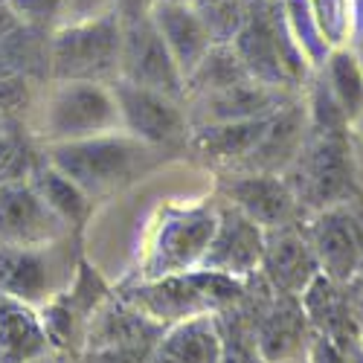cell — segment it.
Here are the masks:
<instances>
[{
  "label": "cell",
  "mask_w": 363,
  "mask_h": 363,
  "mask_svg": "<svg viewBox=\"0 0 363 363\" xmlns=\"http://www.w3.org/2000/svg\"><path fill=\"white\" fill-rule=\"evenodd\" d=\"M317 29L328 50L349 47L352 41V21H354V0H308Z\"/></svg>",
  "instance_id": "cell-30"
},
{
  "label": "cell",
  "mask_w": 363,
  "mask_h": 363,
  "mask_svg": "<svg viewBox=\"0 0 363 363\" xmlns=\"http://www.w3.org/2000/svg\"><path fill=\"white\" fill-rule=\"evenodd\" d=\"M41 155L44 151H38V143L26 134L23 125L4 123L0 125V186L29 180Z\"/></svg>",
  "instance_id": "cell-26"
},
{
  "label": "cell",
  "mask_w": 363,
  "mask_h": 363,
  "mask_svg": "<svg viewBox=\"0 0 363 363\" xmlns=\"http://www.w3.org/2000/svg\"><path fill=\"white\" fill-rule=\"evenodd\" d=\"M299 302L306 308L311 335H320L328 340H360L363 337V320L354 308L346 285H337L320 274L311 282V288L302 294Z\"/></svg>",
  "instance_id": "cell-20"
},
{
  "label": "cell",
  "mask_w": 363,
  "mask_h": 363,
  "mask_svg": "<svg viewBox=\"0 0 363 363\" xmlns=\"http://www.w3.org/2000/svg\"><path fill=\"white\" fill-rule=\"evenodd\" d=\"M23 128L35 143L47 148L58 143L116 134L123 131V123H119V108L111 84L50 82L44 87V96L33 99Z\"/></svg>",
  "instance_id": "cell-1"
},
{
  "label": "cell",
  "mask_w": 363,
  "mask_h": 363,
  "mask_svg": "<svg viewBox=\"0 0 363 363\" xmlns=\"http://www.w3.org/2000/svg\"><path fill=\"white\" fill-rule=\"evenodd\" d=\"M221 325L218 317H195L169 325L145 363H218Z\"/></svg>",
  "instance_id": "cell-21"
},
{
  "label": "cell",
  "mask_w": 363,
  "mask_h": 363,
  "mask_svg": "<svg viewBox=\"0 0 363 363\" xmlns=\"http://www.w3.org/2000/svg\"><path fill=\"white\" fill-rule=\"evenodd\" d=\"M349 47L363 58V0H354V21H352V41Z\"/></svg>",
  "instance_id": "cell-36"
},
{
  "label": "cell",
  "mask_w": 363,
  "mask_h": 363,
  "mask_svg": "<svg viewBox=\"0 0 363 363\" xmlns=\"http://www.w3.org/2000/svg\"><path fill=\"white\" fill-rule=\"evenodd\" d=\"M151 6H155V0H113V9H116V15H119L123 23L148 15Z\"/></svg>",
  "instance_id": "cell-34"
},
{
  "label": "cell",
  "mask_w": 363,
  "mask_h": 363,
  "mask_svg": "<svg viewBox=\"0 0 363 363\" xmlns=\"http://www.w3.org/2000/svg\"><path fill=\"white\" fill-rule=\"evenodd\" d=\"M157 148L128 137L125 131L102 134L76 143H58L44 148V160L58 169L65 177L94 201L105 192H113L131 180L151 163Z\"/></svg>",
  "instance_id": "cell-3"
},
{
  "label": "cell",
  "mask_w": 363,
  "mask_h": 363,
  "mask_svg": "<svg viewBox=\"0 0 363 363\" xmlns=\"http://www.w3.org/2000/svg\"><path fill=\"white\" fill-rule=\"evenodd\" d=\"M128 84L148 87L184 102V73L172 58L163 35L148 15L123 23V47H119V76Z\"/></svg>",
  "instance_id": "cell-9"
},
{
  "label": "cell",
  "mask_w": 363,
  "mask_h": 363,
  "mask_svg": "<svg viewBox=\"0 0 363 363\" xmlns=\"http://www.w3.org/2000/svg\"><path fill=\"white\" fill-rule=\"evenodd\" d=\"M192 6L206 26L209 41L218 47V44H233L238 29L247 21L250 0H195Z\"/></svg>",
  "instance_id": "cell-27"
},
{
  "label": "cell",
  "mask_w": 363,
  "mask_h": 363,
  "mask_svg": "<svg viewBox=\"0 0 363 363\" xmlns=\"http://www.w3.org/2000/svg\"><path fill=\"white\" fill-rule=\"evenodd\" d=\"M111 296L113 294L108 291L102 277L82 262L70 285L38 311L52 352L76 360L84 352V337H87L90 320H94V314Z\"/></svg>",
  "instance_id": "cell-7"
},
{
  "label": "cell",
  "mask_w": 363,
  "mask_h": 363,
  "mask_svg": "<svg viewBox=\"0 0 363 363\" xmlns=\"http://www.w3.org/2000/svg\"><path fill=\"white\" fill-rule=\"evenodd\" d=\"M262 253L264 230L221 201L216 233L198 262V270H209V274H218L235 282H250L259 274Z\"/></svg>",
  "instance_id": "cell-12"
},
{
  "label": "cell",
  "mask_w": 363,
  "mask_h": 363,
  "mask_svg": "<svg viewBox=\"0 0 363 363\" xmlns=\"http://www.w3.org/2000/svg\"><path fill=\"white\" fill-rule=\"evenodd\" d=\"M323 79L328 82L340 111L346 113L349 125L363 116V62L352 47L331 50L325 65L320 67Z\"/></svg>",
  "instance_id": "cell-25"
},
{
  "label": "cell",
  "mask_w": 363,
  "mask_h": 363,
  "mask_svg": "<svg viewBox=\"0 0 363 363\" xmlns=\"http://www.w3.org/2000/svg\"><path fill=\"white\" fill-rule=\"evenodd\" d=\"M148 18L155 21L157 33L163 35L172 58L177 62L186 82V76L203 62V55L216 47L209 41L203 21L198 18L192 4H177V0H155V6L148 9Z\"/></svg>",
  "instance_id": "cell-19"
},
{
  "label": "cell",
  "mask_w": 363,
  "mask_h": 363,
  "mask_svg": "<svg viewBox=\"0 0 363 363\" xmlns=\"http://www.w3.org/2000/svg\"><path fill=\"white\" fill-rule=\"evenodd\" d=\"M241 82H250L245 65L238 62V55L230 44H218V47L209 50L203 55V62L186 76L184 102L206 96V94H218V90H227V87L241 84Z\"/></svg>",
  "instance_id": "cell-24"
},
{
  "label": "cell",
  "mask_w": 363,
  "mask_h": 363,
  "mask_svg": "<svg viewBox=\"0 0 363 363\" xmlns=\"http://www.w3.org/2000/svg\"><path fill=\"white\" fill-rule=\"evenodd\" d=\"M299 99V94L291 90H277V87H264L259 82H241L233 84L218 94H206L198 99L184 102L186 116H189V128L198 125H221V123H245V119H262V116H274L285 105Z\"/></svg>",
  "instance_id": "cell-15"
},
{
  "label": "cell",
  "mask_w": 363,
  "mask_h": 363,
  "mask_svg": "<svg viewBox=\"0 0 363 363\" xmlns=\"http://www.w3.org/2000/svg\"><path fill=\"white\" fill-rule=\"evenodd\" d=\"M357 203L320 209L299 224L320 262V274L337 285H349L363 264V209Z\"/></svg>",
  "instance_id": "cell-6"
},
{
  "label": "cell",
  "mask_w": 363,
  "mask_h": 363,
  "mask_svg": "<svg viewBox=\"0 0 363 363\" xmlns=\"http://www.w3.org/2000/svg\"><path fill=\"white\" fill-rule=\"evenodd\" d=\"M177 4H195V0H177Z\"/></svg>",
  "instance_id": "cell-40"
},
{
  "label": "cell",
  "mask_w": 363,
  "mask_h": 363,
  "mask_svg": "<svg viewBox=\"0 0 363 363\" xmlns=\"http://www.w3.org/2000/svg\"><path fill=\"white\" fill-rule=\"evenodd\" d=\"M166 325L143 317L131 306H125L119 296H111L105 306L94 314L87 325L84 337V352L87 349H137V352H151Z\"/></svg>",
  "instance_id": "cell-18"
},
{
  "label": "cell",
  "mask_w": 363,
  "mask_h": 363,
  "mask_svg": "<svg viewBox=\"0 0 363 363\" xmlns=\"http://www.w3.org/2000/svg\"><path fill=\"white\" fill-rule=\"evenodd\" d=\"M62 241L47 247H0V294L35 311L55 299L70 285V277H62Z\"/></svg>",
  "instance_id": "cell-11"
},
{
  "label": "cell",
  "mask_w": 363,
  "mask_h": 363,
  "mask_svg": "<svg viewBox=\"0 0 363 363\" xmlns=\"http://www.w3.org/2000/svg\"><path fill=\"white\" fill-rule=\"evenodd\" d=\"M21 26H23V23H21V21H18V15L12 12L9 0H0V44H4L9 35H15Z\"/></svg>",
  "instance_id": "cell-35"
},
{
  "label": "cell",
  "mask_w": 363,
  "mask_h": 363,
  "mask_svg": "<svg viewBox=\"0 0 363 363\" xmlns=\"http://www.w3.org/2000/svg\"><path fill=\"white\" fill-rule=\"evenodd\" d=\"M259 277L274 288L277 294L302 299L320 277V262L302 235V227H282L274 233H264V253L259 264Z\"/></svg>",
  "instance_id": "cell-16"
},
{
  "label": "cell",
  "mask_w": 363,
  "mask_h": 363,
  "mask_svg": "<svg viewBox=\"0 0 363 363\" xmlns=\"http://www.w3.org/2000/svg\"><path fill=\"white\" fill-rule=\"evenodd\" d=\"M346 291H349V296H352V302H354V308H357L360 320H363V264H360L357 274L352 277V282L346 285Z\"/></svg>",
  "instance_id": "cell-37"
},
{
  "label": "cell",
  "mask_w": 363,
  "mask_h": 363,
  "mask_svg": "<svg viewBox=\"0 0 363 363\" xmlns=\"http://www.w3.org/2000/svg\"><path fill=\"white\" fill-rule=\"evenodd\" d=\"M218 195L224 203L238 209L241 216H247L264 233L296 227L306 218V213L299 209L282 174L227 172V174H218Z\"/></svg>",
  "instance_id": "cell-10"
},
{
  "label": "cell",
  "mask_w": 363,
  "mask_h": 363,
  "mask_svg": "<svg viewBox=\"0 0 363 363\" xmlns=\"http://www.w3.org/2000/svg\"><path fill=\"white\" fill-rule=\"evenodd\" d=\"M50 354L41 314L0 294V363H35Z\"/></svg>",
  "instance_id": "cell-22"
},
{
  "label": "cell",
  "mask_w": 363,
  "mask_h": 363,
  "mask_svg": "<svg viewBox=\"0 0 363 363\" xmlns=\"http://www.w3.org/2000/svg\"><path fill=\"white\" fill-rule=\"evenodd\" d=\"M250 4H253V0H250Z\"/></svg>",
  "instance_id": "cell-41"
},
{
  "label": "cell",
  "mask_w": 363,
  "mask_h": 363,
  "mask_svg": "<svg viewBox=\"0 0 363 363\" xmlns=\"http://www.w3.org/2000/svg\"><path fill=\"white\" fill-rule=\"evenodd\" d=\"M9 6L23 26L52 33L55 23H58V15H62L65 0H9Z\"/></svg>",
  "instance_id": "cell-32"
},
{
  "label": "cell",
  "mask_w": 363,
  "mask_h": 363,
  "mask_svg": "<svg viewBox=\"0 0 363 363\" xmlns=\"http://www.w3.org/2000/svg\"><path fill=\"white\" fill-rule=\"evenodd\" d=\"M148 352L137 349H87L76 357V363H145Z\"/></svg>",
  "instance_id": "cell-33"
},
{
  "label": "cell",
  "mask_w": 363,
  "mask_h": 363,
  "mask_svg": "<svg viewBox=\"0 0 363 363\" xmlns=\"http://www.w3.org/2000/svg\"><path fill=\"white\" fill-rule=\"evenodd\" d=\"M308 363H363V337L360 340H328L311 335Z\"/></svg>",
  "instance_id": "cell-31"
},
{
  "label": "cell",
  "mask_w": 363,
  "mask_h": 363,
  "mask_svg": "<svg viewBox=\"0 0 363 363\" xmlns=\"http://www.w3.org/2000/svg\"><path fill=\"white\" fill-rule=\"evenodd\" d=\"M360 62H363V58H360Z\"/></svg>",
  "instance_id": "cell-43"
},
{
  "label": "cell",
  "mask_w": 363,
  "mask_h": 363,
  "mask_svg": "<svg viewBox=\"0 0 363 363\" xmlns=\"http://www.w3.org/2000/svg\"><path fill=\"white\" fill-rule=\"evenodd\" d=\"M216 221L218 206H198L172 216L160 227L155 247L148 253V279H163L172 274H184V270H195L209 238L216 233Z\"/></svg>",
  "instance_id": "cell-14"
},
{
  "label": "cell",
  "mask_w": 363,
  "mask_h": 363,
  "mask_svg": "<svg viewBox=\"0 0 363 363\" xmlns=\"http://www.w3.org/2000/svg\"><path fill=\"white\" fill-rule=\"evenodd\" d=\"M123 21L116 12L67 23L50 33L47 62L50 82H96L111 84L119 76Z\"/></svg>",
  "instance_id": "cell-5"
},
{
  "label": "cell",
  "mask_w": 363,
  "mask_h": 363,
  "mask_svg": "<svg viewBox=\"0 0 363 363\" xmlns=\"http://www.w3.org/2000/svg\"><path fill=\"white\" fill-rule=\"evenodd\" d=\"M218 325H221V360L218 363H267L264 354L259 352V343L253 337L247 320L241 317L235 306L218 314Z\"/></svg>",
  "instance_id": "cell-29"
},
{
  "label": "cell",
  "mask_w": 363,
  "mask_h": 363,
  "mask_svg": "<svg viewBox=\"0 0 363 363\" xmlns=\"http://www.w3.org/2000/svg\"><path fill=\"white\" fill-rule=\"evenodd\" d=\"M282 363H308V354H302V357H294V360H282Z\"/></svg>",
  "instance_id": "cell-39"
},
{
  "label": "cell",
  "mask_w": 363,
  "mask_h": 363,
  "mask_svg": "<svg viewBox=\"0 0 363 363\" xmlns=\"http://www.w3.org/2000/svg\"><path fill=\"white\" fill-rule=\"evenodd\" d=\"M285 184L306 216L328 206L360 201V180L346 134H308L294 163L285 169Z\"/></svg>",
  "instance_id": "cell-4"
},
{
  "label": "cell",
  "mask_w": 363,
  "mask_h": 363,
  "mask_svg": "<svg viewBox=\"0 0 363 363\" xmlns=\"http://www.w3.org/2000/svg\"><path fill=\"white\" fill-rule=\"evenodd\" d=\"M111 90L119 108V123L128 137L145 143L148 148H169L189 140V116L180 99L123 79H113Z\"/></svg>",
  "instance_id": "cell-8"
},
{
  "label": "cell",
  "mask_w": 363,
  "mask_h": 363,
  "mask_svg": "<svg viewBox=\"0 0 363 363\" xmlns=\"http://www.w3.org/2000/svg\"><path fill=\"white\" fill-rule=\"evenodd\" d=\"M247 282H235L209 270H184L163 279H145L128 291L119 294V299L140 311L143 317L155 320L160 325H174L195 317H218L230 306L241 299Z\"/></svg>",
  "instance_id": "cell-2"
},
{
  "label": "cell",
  "mask_w": 363,
  "mask_h": 363,
  "mask_svg": "<svg viewBox=\"0 0 363 363\" xmlns=\"http://www.w3.org/2000/svg\"><path fill=\"white\" fill-rule=\"evenodd\" d=\"M0 125H4V123H0Z\"/></svg>",
  "instance_id": "cell-42"
},
{
  "label": "cell",
  "mask_w": 363,
  "mask_h": 363,
  "mask_svg": "<svg viewBox=\"0 0 363 363\" xmlns=\"http://www.w3.org/2000/svg\"><path fill=\"white\" fill-rule=\"evenodd\" d=\"M270 125V116L245 119V123H221V125H198L189 128L186 145L206 163L218 169V174L241 172L253 155V148L264 137Z\"/></svg>",
  "instance_id": "cell-17"
},
{
  "label": "cell",
  "mask_w": 363,
  "mask_h": 363,
  "mask_svg": "<svg viewBox=\"0 0 363 363\" xmlns=\"http://www.w3.org/2000/svg\"><path fill=\"white\" fill-rule=\"evenodd\" d=\"M67 235L29 180L0 186V247H47Z\"/></svg>",
  "instance_id": "cell-13"
},
{
  "label": "cell",
  "mask_w": 363,
  "mask_h": 363,
  "mask_svg": "<svg viewBox=\"0 0 363 363\" xmlns=\"http://www.w3.org/2000/svg\"><path fill=\"white\" fill-rule=\"evenodd\" d=\"M29 184L35 186V192L41 195V201L55 213V218L62 221L67 230H79L90 213V201L70 177H65L58 169H52L44 155L38 160V166L33 169V174H29Z\"/></svg>",
  "instance_id": "cell-23"
},
{
  "label": "cell",
  "mask_w": 363,
  "mask_h": 363,
  "mask_svg": "<svg viewBox=\"0 0 363 363\" xmlns=\"http://www.w3.org/2000/svg\"><path fill=\"white\" fill-rule=\"evenodd\" d=\"M35 363H76L73 357H67V354H50V357H44V360H35Z\"/></svg>",
  "instance_id": "cell-38"
},
{
  "label": "cell",
  "mask_w": 363,
  "mask_h": 363,
  "mask_svg": "<svg viewBox=\"0 0 363 363\" xmlns=\"http://www.w3.org/2000/svg\"><path fill=\"white\" fill-rule=\"evenodd\" d=\"M282 12H285V23L291 29L296 47L302 50V55L308 58V65L314 70H320L325 65V58H328L331 50H328V44L320 35L308 0H282Z\"/></svg>",
  "instance_id": "cell-28"
}]
</instances>
